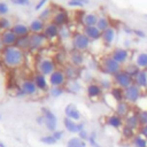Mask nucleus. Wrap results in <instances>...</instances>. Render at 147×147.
I'll return each instance as SVG.
<instances>
[{
  "instance_id": "f257e3e1",
  "label": "nucleus",
  "mask_w": 147,
  "mask_h": 147,
  "mask_svg": "<svg viewBox=\"0 0 147 147\" xmlns=\"http://www.w3.org/2000/svg\"><path fill=\"white\" fill-rule=\"evenodd\" d=\"M23 52L17 46H7L2 52V61L9 68H17L23 63Z\"/></svg>"
},
{
  "instance_id": "f03ea898",
  "label": "nucleus",
  "mask_w": 147,
  "mask_h": 147,
  "mask_svg": "<svg viewBox=\"0 0 147 147\" xmlns=\"http://www.w3.org/2000/svg\"><path fill=\"white\" fill-rule=\"evenodd\" d=\"M114 77V83H115V85L116 86H118V87H121V88H123V90H125V88H127L129 86H131L132 84H134V79H133V77L131 76V75H129L125 70H121L119 72H117L115 76H113Z\"/></svg>"
},
{
  "instance_id": "7ed1b4c3",
  "label": "nucleus",
  "mask_w": 147,
  "mask_h": 147,
  "mask_svg": "<svg viewBox=\"0 0 147 147\" xmlns=\"http://www.w3.org/2000/svg\"><path fill=\"white\" fill-rule=\"evenodd\" d=\"M101 68H102V71L105 74H108V75H111V76H115L117 72H119L122 70L121 64L118 62H116L111 56H107L102 60Z\"/></svg>"
},
{
  "instance_id": "20e7f679",
  "label": "nucleus",
  "mask_w": 147,
  "mask_h": 147,
  "mask_svg": "<svg viewBox=\"0 0 147 147\" xmlns=\"http://www.w3.org/2000/svg\"><path fill=\"white\" fill-rule=\"evenodd\" d=\"M41 113H42V117H44V125L46 126V129L48 131H51L52 133L54 131H56V126H57V118L55 116V114L49 110L48 108L42 107L41 108Z\"/></svg>"
},
{
  "instance_id": "39448f33",
  "label": "nucleus",
  "mask_w": 147,
  "mask_h": 147,
  "mask_svg": "<svg viewBox=\"0 0 147 147\" xmlns=\"http://www.w3.org/2000/svg\"><path fill=\"white\" fill-rule=\"evenodd\" d=\"M141 98V88L136 84H132L124 90V100L129 103H137Z\"/></svg>"
},
{
  "instance_id": "423d86ee",
  "label": "nucleus",
  "mask_w": 147,
  "mask_h": 147,
  "mask_svg": "<svg viewBox=\"0 0 147 147\" xmlns=\"http://www.w3.org/2000/svg\"><path fill=\"white\" fill-rule=\"evenodd\" d=\"M72 46L76 51H85L90 46V38L85 33H77L74 36L72 39Z\"/></svg>"
},
{
  "instance_id": "0eeeda50",
  "label": "nucleus",
  "mask_w": 147,
  "mask_h": 147,
  "mask_svg": "<svg viewBox=\"0 0 147 147\" xmlns=\"http://www.w3.org/2000/svg\"><path fill=\"white\" fill-rule=\"evenodd\" d=\"M65 74L61 70H55L51 76H49V84L52 87H61L65 83Z\"/></svg>"
},
{
  "instance_id": "6e6552de",
  "label": "nucleus",
  "mask_w": 147,
  "mask_h": 147,
  "mask_svg": "<svg viewBox=\"0 0 147 147\" xmlns=\"http://www.w3.org/2000/svg\"><path fill=\"white\" fill-rule=\"evenodd\" d=\"M63 124H64L65 130L69 131L70 133H79L80 131L85 130L84 129V123H77V122L70 119L69 117H64Z\"/></svg>"
},
{
  "instance_id": "1a4fd4ad",
  "label": "nucleus",
  "mask_w": 147,
  "mask_h": 147,
  "mask_svg": "<svg viewBox=\"0 0 147 147\" xmlns=\"http://www.w3.org/2000/svg\"><path fill=\"white\" fill-rule=\"evenodd\" d=\"M38 69H39V74H42L44 76L46 75H52L54 71H55V63L52 61V60H48V59H44L39 65H38Z\"/></svg>"
},
{
  "instance_id": "9d476101",
  "label": "nucleus",
  "mask_w": 147,
  "mask_h": 147,
  "mask_svg": "<svg viewBox=\"0 0 147 147\" xmlns=\"http://www.w3.org/2000/svg\"><path fill=\"white\" fill-rule=\"evenodd\" d=\"M124 125L134 130V131H138L140 129V122H139V116H138V113H130L125 118H124Z\"/></svg>"
},
{
  "instance_id": "9b49d317",
  "label": "nucleus",
  "mask_w": 147,
  "mask_h": 147,
  "mask_svg": "<svg viewBox=\"0 0 147 147\" xmlns=\"http://www.w3.org/2000/svg\"><path fill=\"white\" fill-rule=\"evenodd\" d=\"M46 36L40 33H33L30 36V47L33 49L41 48L46 42Z\"/></svg>"
},
{
  "instance_id": "f8f14e48",
  "label": "nucleus",
  "mask_w": 147,
  "mask_h": 147,
  "mask_svg": "<svg viewBox=\"0 0 147 147\" xmlns=\"http://www.w3.org/2000/svg\"><path fill=\"white\" fill-rule=\"evenodd\" d=\"M18 37L13 32V30H7L3 31L1 34V42L7 47V46H14V44L17 42Z\"/></svg>"
},
{
  "instance_id": "ddd939ff",
  "label": "nucleus",
  "mask_w": 147,
  "mask_h": 147,
  "mask_svg": "<svg viewBox=\"0 0 147 147\" xmlns=\"http://www.w3.org/2000/svg\"><path fill=\"white\" fill-rule=\"evenodd\" d=\"M64 113H65V117H69L70 119L75 121V122H78V121H80V118H82L80 111L77 109V107H76L74 103H69V105L65 107Z\"/></svg>"
},
{
  "instance_id": "4468645a",
  "label": "nucleus",
  "mask_w": 147,
  "mask_h": 147,
  "mask_svg": "<svg viewBox=\"0 0 147 147\" xmlns=\"http://www.w3.org/2000/svg\"><path fill=\"white\" fill-rule=\"evenodd\" d=\"M106 123H107V125H109L114 129H122L124 126V118H122L117 114H111L107 117Z\"/></svg>"
},
{
  "instance_id": "2eb2a0df",
  "label": "nucleus",
  "mask_w": 147,
  "mask_h": 147,
  "mask_svg": "<svg viewBox=\"0 0 147 147\" xmlns=\"http://www.w3.org/2000/svg\"><path fill=\"white\" fill-rule=\"evenodd\" d=\"M115 114H117L122 118H125L130 114V103L126 102L125 100L121 101V102H117V105L115 107Z\"/></svg>"
},
{
  "instance_id": "dca6fc26",
  "label": "nucleus",
  "mask_w": 147,
  "mask_h": 147,
  "mask_svg": "<svg viewBox=\"0 0 147 147\" xmlns=\"http://www.w3.org/2000/svg\"><path fill=\"white\" fill-rule=\"evenodd\" d=\"M110 56H111L116 62H118L119 64H122V63H124V62L127 60L129 53H127V51L124 49V48H116V49H114V52L111 53Z\"/></svg>"
},
{
  "instance_id": "f3484780",
  "label": "nucleus",
  "mask_w": 147,
  "mask_h": 147,
  "mask_svg": "<svg viewBox=\"0 0 147 147\" xmlns=\"http://www.w3.org/2000/svg\"><path fill=\"white\" fill-rule=\"evenodd\" d=\"M21 90L24 93V95H33V94L37 93L38 87L34 84V82H32V80H24L22 86H21Z\"/></svg>"
},
{
  "instance_id": "a211bd4d",
  "label": "nucleus",
  "mask_w": 147,
  "mask_h": 147,
  "mask_svg": "<svg viewBox=\"0 0 147 147\" xmlns=\"http://www.w3.org/2000/svg\"><path fill=\"white\" fill-rule=\"evenodd\" d=\"M134 84L139 86L141 90L147 88V71L146 70H139V72L134 76Z\"/></svg>"
},
{
  "instance_id": "6ab92c4d",
  "label": "nucleus",
  "mask_w": 147,
  "mask_h": 147,
  "mask_svg": "<svg viewBox=\"0 0 147 147\" xmlns=\"http://www.w3.org/2000/svg\"><path fill=\"white\" fill-rule=\"evenodd\" d=\"M60 33V29L56 24L54 23H49L45 26V30H44V34L46 36L47 39H53L55 38L57 34Z\"/></svg>"
},
{
  "instance_id": "aec40b11",
  "label": "nucleus",
  "mask_w": 147,
  "mask_h": 147,
  "mask_svg": "<svg viewBox=\"0 0 147 147\" xmlns=\"http://www.w3.org/2000/svg\"><path fill=\"white\" fill-rule=\"evenodd\" d=\"M84 32L90 38V40H96V39L102 37V32L96 28V25H94V26H85Z\"/></svg>"
},
{
  "instance_id": "412c9836",
  "label": "nucleus",
  "mask_w": 147,
  "mask_h": 147,
  "mask_svg": "<svg viewBox=\"0 0 147 147\" xmlns=\"http://www.w3.org/2000/svg\"><path fill=\"white\" fill-rule=\"evenodd\" d=\"M11 30H13V32H14L18 38H20V37H25V36H28L29 32H30V28H29L28 25H25V24H22V23H17V24L13 25V26H11Z\"/></svg>"
},
{
  "instance_id": "4be33fe9",
  "label": "nucleus",
  "mask_w": 147,
  "mask_h": 147,
  "mask_svg": "<svg viewBox=\"0 0 147 147\" xmlns=\"http://www.w3.org/2000/svg\"><path fill=\"white\" fill-rule=\"evenodd\" d=\"M86 92H87V95L90 98H98L102 94V87L99 84L91 83V84H88V86L86 88Z\"/></svg>"
},
{
  "instance_id": "5701e85b",
  "label": "nucleus",
  "mask_w": 147,
  "mask_h": 147,
  "mask_svg": "<svg viewBox=\"0 0 147 147\" xmlns=\"http://www.w3.org/2000/svg\"><path fill=\"white\" fill-rule=\"evenodd\" d=\"M29 28H30V31L31 32H33V33H40L42 30H45V23L40 18H34L30 23Z\"/></svg>"
},
{
  "instance_id": "b1692460",
  "label": "nucleus",
  "mask_w": 147,
  "mask_h": 147,
  "mask_svg": "<svg viewBox=\"0 0 147 147\" xmlns=\"http://www.w3.org/2000/svg\"><path fill=\"white\" fill-rule=\"evenodd\" d=\"M34 84L37 85V87L39 88V90H47V86H48V84H47V80H46V76H44L42 74H37L36 76H34Z\"/></svg>"
},
{
  "instance_id": "393cba45",
  "label": "nucleus",
  "mask_w": 147,
  "mask_h": 147,
  "mask_svg": "<svg viewBox=\"0 0 147 147\" xmlns=\"http://www.w3.org/2000/svg\"><path fill=\"white\" fill-rule=\"evenodd\" d=\"M110 94H111V96L115 99L116 102L124 101V90H123V88H121V87H118V86L111 87Z\"/></svg>"
},
{
  "instance_id": "a878e982",
  "label": "nucleus",
  "mask_w": 147,
  "mask_h": 147,
  "mask_svg": "<svg viewBox=\"0 0 147 147\" xmlns=\"http://www.w3.org/2000/svg\"><path fill=\"white\" fill-rule=\"evenodd\" d=\"M68 20V16H67V13L63 11V10H60L57 11L55 15H54V20H53V23L56 24L57 26L59 25H63Z\"/></svg>"
},
{
  "instance_id": "bb28decb",
  "label": "nucleus",
  "mask_w": 147,
  "mask_h": 147,
  "mask_svg": "<svg viewBox=\"0 0 147 147\" xmlns=\"http://www.w3.org/2000/svg\"><path fill=\"white\" fill-rule=\"evenodd\" d=\"M102 39L106 44H111L115 39V30L109 26L107 30H105L102 32Z\"/></svg>"
},
{
  "instance_id": "cd10ccee",
  "label": "nucleus",
  "mask_w": 147,
  "mask_h": 147,
  "mask_svg": "<svg viewBox=\"0 0 147 147\" xmlns=\"http://www.w3.org/2000/svg\"><path fill=\"white\" fill-rule=\"evenodd\" d=\"M130 142H131L132 147H147V140L139 133H137Z\"/></svg>"
},
{
  "instance_id": "c85d7f7f",
  "label": "nucleus",
  "mask_w": 147,
  "mask_h": 147,
  "mask_svg": "<svg viewBox=\"0 0 147 147\" xmlns=\"http://www.w3.org/2000/svg\"><path fill=\"white\" fill-rule=\"evenodd\" d=\"M67 147H86V141H84L79 137H72L68 140Z\"/></svg>"
},
{
  "instance_id": "c756f323",
  "label": "nucleus",
  "mask_w": 147,
  "mask_h": 147,
  "mask_svg": "<svg viewBox=\"0 0 147 147\" xmlns=\"http://www.w3.org/2000/svg\"><path fill=\"white\" fill-rule=\"evenodd\" d=\"M136 134H137V131H134V130H132V129H130V127H127V126H125V125L122 127V138H123L124 140L131 141V140L134 138Z\"/></svg>"
},
{
  "instance_id": "7c9ffc66",
  "label": "nucleus",
  "mask_w": 147,
  "mask_h": 147,
  "mask_svg": "<svg viewBox=\"0 0 147 147\" xmlns=\"http://www.w3.org/2000/svg\"><path fill=\"white\" fill-rule=\"evenodd\" d=\"M136 64L139 67V69L145 70L147 68V53H140L137 56Z\"/></svg>"
},
{
  "instance_id": "2f4dec72",
  "label": "nucleus",
  "mask_w": 147,
  "mask_h": 147,
  "mask_svg": "<svg viewBox=\"0 0 147 147\" xmlns=\"http://www.w3.org/2000/svg\"><path fill=\"white\" fill-rule=\"evenodd\" d=\"M98 17H96V15H94V14H86L84 17H83V22H84V24L86 25V26H94V25H96V23H98Z\"/></svg>"
},
{
  "instance_id": "473e14b6",
  "label": "nucleus",
  "mask_w": 147,
  "mask_h": 147,
  "mask_svg": "<svg viewBox=\"0 0 147 147\" xmlns=\"http://www.w3.org/2000/svg\"><path fill=\"white\" fill-rule=\"evenodd\" d=\"M70 60H71V62H72L74 65H80V64L83 63V61H84V56L82 55L80 52L76 51V52H74V53L71 54Z\"/></svg>"
},
{
  "instance_id": "72a5a7b5",
  "label": "nucleus",
  "mask_w": 147,
  "mask_h": 147,
  "mask_svg": "<svg viewBox=\"0 0 147 147\" xmlns=\"http://www.w3.org/2000/svg\"><path fill=\"white\" fill-rule=\"evenodd\" d=\"M17 47L18 48H28L30 47V37L29 36H25V37H20L17 39Z\"/></svg>"
},
{
  "instance_id": "f704fd0d",
  "label": "nucleus",
  "mask_w": 147,
  "mask_h": 147,
  "mask_svg": "<svg viewBox=\"0 0 147 147\" xmlns=\"http://www.w3.org/2000/svg\"><path fill=\"white\" fill-rule=\"evenodd\" d=\"M96 28H98L101 32H103L105 30H107V29L109 28V21H108L106 17H100V18L98 20Z\"/></svg>"
},
{
  "instance_id": "c9c22d12",
  "label": "nucleus",
  "mask_w": 147,
  "mask_h": 147,
  "mask_svg": "<svg viewBox=\"0 0 147 147\" xmlns=\"http://www.w3.org/2000/svg\"><path fill=\"white\" fill-rule=\"evenodd\" d=\"M124 70H125L129 75H131V76L134 78V76L139 72V70H140V69H139V67H138L137 64H129Z\"/></svg>"
},
{
  "instance_id": "e433bc0d",
  "label": "nucleus",
  "mask_w": 147,
  "mask_h": 147,
  "mask_svg": "<svg viewBox=\"0 0 147 147\" xmlns=\"http://www.w3.org/2000/svg\"><path fill=\"white\" fill-rule=\"evenodd\" d=\"M56 139L51 134V136H44V137H41L40 138V142H42V144H45V145H54V144H56Z\"/></svg>"
},
{
  "instance_id": "4c0bfd02",
  "label": "nucleus",
  "mask_w": 147,
  "mask_h": 147,
  "mask_svg": "<svg viewBox=\"0 0 147 147\" xmlns=\"http://www.w3.org/2000/svg\"><path fill=\"white\" fill-rule=\"evenodd\" d=\"M88 0H69L68 5L71 7H83L84 5H87Z\"/></svg>"
},
{
  "instance_id": "58836bf2",
  "label": "nucleus",
  "mask_w": 147,
  "mask_h": 147,
  "mask_svg": "<svg viewBox=\"0 0 147 147\" xmlns=\"http://www.w3.org/2000/svg\"><path fill=\"white\" fill-rule=\"evenodd\" d=\"M139 116V122H140V126L147 125V110H140L138 113Z\"/></svg>"
},
{
  "instance_id": "ea45409f",
  "label": "nucleus",
  "mask_w": 147,
  "mask_h": 147,
  "mask_svg": "<svg viewBox=\"0 0 147 147\" xmlns=\"http://www.w3.org/2000/svg\"><path fill=\"white\" fill-rule=\"evenodd\" d=\"M63 92H64V91H63L62 87H52V88L49 90V94H51V96H53V98H57V96L62 95Z\"/></svg>"
},
{
  "instance_id": "a19ab883",
  "label": "nucleus",
  "mask_w": 147,
  "mask_h": 147,
  "mask_svg": "<svg viewBox=\"0 0 147 147\" xmlns=\"http://www.w3.org/2000/svg\"><path fill=\"white\" fill-rule=\"evenodd\" d=\"M0 29L1 30H5V31H7V30L10 29V22H9L8 18H5V17L0 18Z\"/></svg>"
},
{
  "instance_id": "79ce46f5",
  "label": "nucleus",
  "mask_w": 147,
  "mask_h": 147,
  "mask_svg": "<svg viewBox=\"0 0 147 147\" xmlns=\"http://www.w3.org/2000/svg\"><path fill=\"white\" fill-rule=\"evenodd\" d=\"M88 142L91 144V146H92V147H101V146L98 144V141H96L95 132H92V133L90 134V137H88Z\"/></svg>"
},
{
  "instance_id": "37998d69",
  "label": "nucleus",
  "mask_w": 147,
  "mask_h": 147,
  "mask_svg": "<svg viewBox=\"0 0 147 147\" xmlns=\"http://www.w3.org/2000/svg\"><path fill=\"white\" fill-rule=\"evenodd\" d=\"M8 11H9L8 5H7L6 2H0V16L8 14Z\"/></svg>"
},
{
  "instance_id": "c03bdc74",
  "label": "nucleus",
  "mask_w": 147,
  "mask_h": 147,
  "mask_svg": "<svg viewBox=\"0 0 147 147\" xmlns=\"http://www.w3.org/2000/svg\"><path fill=\"white\" fill-rule=\"evenodd\" d=\"M10 1L18 6H29L30 5V0H10Z\"/></svg>"
},
{
  "instance_id": "a18cd8bd",
  "label": "nucleus",
  "mask_w": 147,
  "mask_h": 147,
  "mask_svg": "<svg viewBox=\"0 0 147 147\" xmlns=\"http://www.w3.org/2000/svg\"><path fill=\"white\" fill-rule=\"evenodd\" d=\"M138 133L140 136H142L146 140H147V125H144V126H140V129L138 130Z\"/></svg>"
},
{
  "instance_id": "49530a36",
  "label": "nucleus",
  "mask_w": 147,
  "mask_h": 147,
  "mask_svg": "<svg viewBox=\"0 0 147 147\" xmlns=\"http://www.w3.org/2000/svg\"><path fill=\"white\" fill-rule=\"evenodd\" d=\"M52 136L59 141V140L62 139V137H63V131H62V130H56V131H54V132L52 133Z\"/></svg>"
},
{
  "instance_id": "de8ad7c7",
  "label": "nucleus",
  "mask_w": 147,
  "mask_h": 147,
  "mask_svg": "<svg viewBox=\"0 0 147 147\" xmlns=\"http://www.w3.org/2000/svg\"><path fill=\"white\" fill-rule=\"evenodd\" d=\"M78 136H79V138L80 139H83L84 141H86V140H88V137H90V134L85 131V130H83V131H80L79 133H78Z\"/></svg>"
},
{
  "instance_id": "09e8293b",
  "label": "nucleus",
  "mask_w": 147,
  "mask_h": 147,
  "mask_svg": "<svg viewBox=\"0 0 147 147\" xmlns=\"http://www.w3.org/2000/svg\"><path fill=\"white\" fill-rule=\"evenodd\" d=\"M48 2V0H39L38 2H37V5H36V10H39V9H41L44 6H45V3H47Z\"/></svg>"
},
{
  "instance_id": "8fccbe9b",
  "label": "nucleus",
  "mask_w": 147,
  "mask_h": 147,
  "mask_svg": "<svg viewBox=\"0 0 147 147\" xmlns=\"http://www.w3.org/2000/svg\"><path fill=\"white\" fill-rule=\"evenodd\" d=\"M100 86L102 87V90H103V88H109V87H110V82L103 79V80L101 82V85H100Z\"/></svg>"
},
{
  "instance_id": "3c124183",
  "label": "nucleus",
  "mask_w": 147,
  "mask_h": 147,
  "mask_svg": "<svg viewBox=\"0 0 147 147\" xmlns=\"http://www.w3.org/2000/svg\"><path fill=\"white\" fill-rule=\"evenodd\" d=\"M49 13H51V10H49V9H45V10H44V11L40 14L39 18H40V20H44L45 17H47V16H48V14H49Z\"/></svg>"
},
{
  "instance_id": "603ef678",
  "label": "nucleus",
  "mask_w": 147,
  "mask_h": 147,
  "mask_svg": "<svg viewBox=\"0 0 147 147\" xmlns=\"http://www.w3.org/2000/svg\"><path fill=\"white\" fill-rule=\"evenodd\" d=\"M37 123L38 124H44V117H42V115L41 116H39V117H37Z\"/></svg>"
},
{
  "instance_id": "864d4df0",
  "label": "nucleus",
  "mask_w": 147,
  "mask_h": 147,
  "mask_svg": "<svg viewBox=\"0 0 147 147\" xmlns=\"http://www.w3.org/2000/svg\"><path fill=\"white\" fill-rule=\"evenodd\" d=\"M134 32H136L137 34H139V36H141V37H144V36H145V33H144V32H141V31H134Z\"/></svg>"
},
{
  "instance_id": "5fc2aeb1",
  "label": "nucleus",
  "mask_w": 147,
  "mask_h": 147,
  "mask_svg": "<svg viewBox=\"0 0 147 147\" xmlns=\"http://www.w3.org/2000/svg\"><path fill=\"white\" fill-rule=\"evenodd\" d=\"M2 46H3V44H2V42H1V36H0V48H1V47H2Z\"/></svg>"
},
{
  "instance_id": "6e6d98bb",
  "label": "nucleus",
  "mask_w": 147,
  "mask_h": 147,
  "mask_svg": "<svg viewBox=\"0 0 147 147\" xmlns=\"http://www.w3.org/2000/svg\"><path fill=\"white\" fill-rule=\"evenodd\" d=\"M0 147H6V146H5V145H3L2 142H0Z\"/></svg>"
},
{
  "instance_id": "4d7b16f0",
  "label": "nucleus",
  "mask_w": 147,
  "mask_h": 147,
  "mask_svg": "<svg viewBox=\"0 0 147 147\" xmlns=\"http://www.w3.org/2000/svg\"><path fill=\"white\" fill-rule=\"evenodd\" d=\"M0 119H1V114H0Z\"/></svg>"
}]
</instances>
